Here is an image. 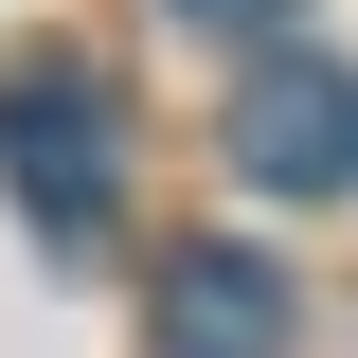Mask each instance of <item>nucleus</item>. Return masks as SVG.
Here are the masks:
<instances>
[{"label": "nucleus", "instance_id": "nucleus-3", "mask_svg": "<svg viewBox=\"0 0 358 358\" xmlns=\"http://www.w3.org/2000/svg\"><path fill=\"white\" fill-rule=\"evenodd\" d=\"M287 341H305V287L268 251H233V233L162 251V358H287Z\"/></svg>", "mask_w": 358, "mask_h": 358}, {"label": "nucleus", "instance_id": "nucleus-4", "mask_svg": "<svg viewBox=\"0 0 358 358\" xmlns=\"http://www.w3.org/2000/svg\"><path fill=\"white\" fill-rule=\"evenodd\" d=\"M179 18H197V36H268L287 0H179Z\"/></svg>", "mask_w": 358, "mask_h": 358}, {"label": "nucleus", "instance_id": "nucleus-1", "mask_svg": "<svg viewBox=\"0 0 358 358\" xmlns=\"http://www.w3.org/2000/svg\"><path fill=\"white\" fill-rule=\"evenodd\" d=\"M0 179H18V215L54 251H90V233L126 215V90L90 72V54H18L0 72Z\"/></svg>", "mask_w": 358, "mask_h": 358}, {"label": "nucleus", "instance_id": "nucleus-2", "mask_svg": "<svg viewBox=\"0 0 358 358\" xmlns=\"http://www.w3.org/2000/svg\"><path fill=\"white\" fill-rule=\"evenodd\" d=\"M215 143H233L251 197H358V72H341V54H268Z\"/></svg>", "mask_w": 358, "mask_h": 358}]
</instances>
